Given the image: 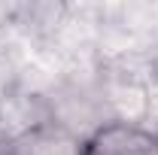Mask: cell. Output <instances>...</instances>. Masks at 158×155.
I'll use <instances>...</instances> for the list:
<instances>
[{
    "instance_id": "6da1fadb",
    "label": "cell",
    "mask_w": 158,
    "mask_h": 155,
    "mask_svg": "<svg viewBox=\"0 0 158 155\" xmlns=\"http://www.w3.org/2000/svg\"><path fill=\"white\" fill-rule=\"evenodd\" d=\"M82 155H158V134L137 122L113 119L82 140Z\"/></svg>"
},
{
    "instance_id": "7a4b0ae2",
    "label": "cell",
    "mask_w": 158,
    "mask_h": 155,
    "mask_svg": "<svg viewBox=\"0 0 158 155\" xmlns=\"http://www.w3.org/2000/svg\"><path fill=\"white\" fill-rule=\"evenodd\" d=\"M82 140L85 137H76L64 125L40 122L9 137L0 146V155H82Z\"/></svg>"
}]
</instances>
